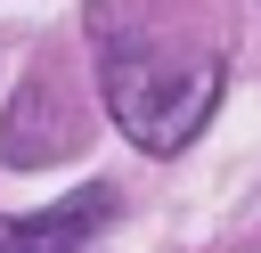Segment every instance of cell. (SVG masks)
<instances>
[{
  "label": "cell",
  "instance_id": "1",
  "mask_svg": "<svg viewBox=\"0 0 261 253\" xmlns=\"http://www.w3.org/2000/svg\"><path fill=\"white\" fill-rule=\"evenodd\" d=\"M212 106H220V57L212 49L171 65V57H147L130 41H106V114L122 122L130 147L171 155L212 122Z\"/></svg>",
  "mask_w": 261,
  "mask_h": 253
},
{
  "label": "cell",
  "instance_id": "3",
  "mask_svg": "<svg viewBox=\"0 0 261 253\" xmlns=\"http://www.w3.org/2000/svg\"><path fill=\"white\" fill-rule=\"evenodd\" d=\"M65 139H73V131H65V122H49V90H33V82H24V90H16V106H8V131H0V155H8V163H57V155H65Z\"/></svg>",
  "mask_w": 261,
  "mask_h": 253
},
{
  "label": "cell",
  "instance_id": "2",
  "mask_svg": "<svg viewBox=\"0 0 261 253\" xmlns=\"http://www.w3.org/2000/svg\"><path fill=\"white\" fill-rule=\"evenodd\" d=\"M106 212H114V188H73L49 212H0V253H82Z\"/></svg>",
  "mask_w": 261,
  "mask_h": 253
}]
</instances>
